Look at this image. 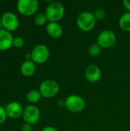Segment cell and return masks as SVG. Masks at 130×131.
Wrapping results in <instances>:
<instances>
[{
    "label": "cell",
    "instance_id": "2e32d148",
    "mask_svg": "<svg viewBox=\"0 0 130 131\" xmlns=\"http://www.w3.org/2000/svg\"><path fill=\"white\" fill-rule=\"evenodd\" d=\"M41 97H42V96H41L39 90L32 89V90H30L26 94V100L31 104L38 103L41 99Z\"/></svg>",
    "mask_w": 130,
    "mask_h": 131
},
{
    "label": "cell",
    "instance_id": "ac0fdd59",
    "mask_svg": "<svg viewBox=\"0 0 130 131\" xmlns=\"http://www.w3.org/2000/svg\"><path fill=\"white\" fill-rule=\"evenodd\" d=\"M48 21V20L47 18V16H46L45 13L44 14H43V13H38L34 18V22L38 26H43V25L48 24L47 23Z\"/></svg>",
    "mask_w": 130,
    "mask_h": 131
},
{
    "label": "cell",
    "instance_id": "9a60e30c",
    "mask_svg": "<svg viewBox=\"0 0 130 131\" xmlns=\"http://www.w3.org/2000/svg\"><path fill=\"white\" fill-rule=\"evenodd\" d=\"M119 25L121 29L130 32V12H127L123 14L119 20Z\"/></svg>",
    "mask_w": 130,
    "mask_h": 131
},
{
    "label": "cell",
    "instance_id": "ba28073f",
    "mask_svg": "<svg viewBox=\"0 0 130 131\" xmlns=\"http://www.w3.org/2000/svg\"><path fill=\"white\" fill-rule=\"evenodd\" d=\"M22 117L25 124L32 126L37 124L40 120L41 117L40 110L35 105L33 104L28 105L24 108Z\"/></svg>",
    "mask_w": 130,
    "mask_h": 131
},
{
    "label": "cell",
    "instance_id": "9c48e42d",
    "mask_svg": "<svg viewBox=\"0 0 130 131\" xmlns=\"http://www.w3.org/2000/svg\"><path fill=\"white\" fill-rule=\"evenodd\" d=\"M1 19L2 28L8 31H14L18 28L19 20L18 18V16L11 12H4L1 16Z\"/></svg>",
    "mask_w": 130,
    "mask_h": 131
},
{
    "label": "cell",
    "instance_id": "603a6c76",
    "mask_svg": "<svg viewBox=\"0 0 130 131\" xmlns=\"http://www.w3.org/2000/svg\"><path fill=\"white\" fill-rule=\"evenodd\" d=\"M123 5L124 6V8L130 12V0H124L123 2Z\"/></svg>",
    "mask_w": 130,
    "mask_h": 131
},
{
    "label": "cell",
    "instance_id": "6da1fadb",
    "mask_svg": "<svg viewBox=\"0 0 130 131\" xmlns=\"http://www.w3.org/2000/svg\"><path fill=\"white\" fill-rule=\"evenodd\" d=\"M65 13L64 5L58 2H51L46 8L45 15L48 20V22H58L61 21Z\"/></svg>",
    "mask_w": 130,
    "mask_h": 131
},
{
    "label": "cell",
    "instance_id": "7a4b0ae2",
    "mask_svg": "<svg viewBox=\"0 0 130 131\" xmlns=\"http://www.w3.org/2000/svg\"><path fill=\"white\" fill-rule=\"evenodd\" d=\"M97 19L93 13L90 12H83L77 18V25L83 31H90L96 25Z\"/></svg>",
    "mask_w": 130,
    "mask_h": 131
},
{
    "label": "cell",
    "instance_id": "cb8c5ba5",
    "mask_svg": "<svg viewBox=\"0 0 130 131\" xmlns=\"http://www.w3.org/2000/svg\"><path fill=\"white\" fill-rule=\"evenodd\" d=\"M41 131H58L55 127H51V126H48V127H44Z\"/></svg>",
    "mask_w": 130,
    "mask_h": 131
},
{
    "label": "cell",
    "instance_id": "d4e9b609",
    "mask_svg": "<svg viewBox=\"0 0 130 131\" xmlns=\"http://www.w3.org/2000/svg\"><path fill=\"white\" fill-rule=\"evenodd\" d=\"M25 60H31V53H26L25 54Z\"/></svg>",
    "mask_w": 130,
    "mask_h": 131
},
{
    "label": "cell",
    "instance_id": "ffe728a7",
    "mask_svg": "<svg viewBox=\"0 0 130 131\" xmlns=\"http://www.w3.org/2000/svg\"><path fill=\"white\" fill-rule=\"evenodd\" d=\"M24 44H25V41H24V39L21 38V37H19V36H17V37H15L14 38V40H13V46L16 48H21L24 46Z\"/></svg>",
    "mask_w": 130,
    "mask_h": 131
},
{
    "label": "cell",
    "instance_id": "484cf974",
    "mask_svg": "<svg viewBox=\"0 0 130 131\" xmlns=\"http://www.w3.org/2000/svg\"><path fill=\"white\" fill-rule=\"evenodd\" d=\"M2 28V19H1V17H0V29Z\"/></svg>",
    "mask_w": 130,
    "mask_h": 131
},
{
    "label": "cell",
    "instance_id": "277c9868",
    "mask_svg": "<svg viewBox=\"0 0 130 131\" xmlns=\"http://www.w3.org/2000/svg\"><path fill=\"white\" fill-rule=\"evenodd\" d=\"M18 12L24 16L34 15L39 8V2L37 0H18L16 3Z\"/></svg>",
    "mask_w": 130,
    "mask_h": 131
},
{
    "label": "cell",
    "instance_id": "8992f818",
    "mask_svg": "<svg viewBox=\"0 0 130 131\" xmlns=\"http://www.w3.org/2000/svg\"><path fill=\"white\" fill-rule=\"evenodd\" d=\"M60 91V86L54 80H45L39 86V91L44 98H51L56 96Z\"/></svg>",
    "mask_w": 130,
    "mask_h": 131
},
{
    "label": "cell",
    "instance_id": "52a82bcc",
    "mask_svg": "<svg viewBox=\"0 0 130 131\" xmlns=\"http://www.w3.org/2000/svg\"><path fill=\"white\" fill-rule=\"evenodd\" d=\"M116 42V34L110 30H103L97 36V43L102 48H110Z\"/></svg>",
    "mask_w": 130,
    "mask_h": 131
},
{
    "label": "cell",
    "instance_id": "5bb4252c",
    "mask_svg": "<svg viewBox=\"0 0 130 131\" xmlns=\"http://www.w3.org/2000/svg\"><path fill=\"white\" fill-rule=\"evenodd\" d=\"M36 71L35 63L31 60H25L20 66V72L25 77H31Z\"/></svg>",
    "mask_w": 130,
    "mask_h": 131
},
{
    "label": "cell",
    "instance_id": "44dd1931",
    "mask_svg": "<svg viewBox=\"0 0 130 131\" xmlns=\"http://www.w3.org/2000/svg\"><path fill=\"white\" fill-rule=\"evenodd\" d=\"M7 117H7V114H6L5 109L2 106H0V125L5 122Z\"/></svg>",
    "mask_w": 130,
    "mask_h": 131
},
{
    "label": "cell",
    "instance_id": "4316f807",
    "mask_svg": "<svg viewBox=\"0 0 130 131\" xmlns=\"http://www.w3.org/2000/svg\"><path fill=\"white\" fill-rule=\"evenodd\" d=\"M80 131H86V130H80Z\"/></svg>",
    "mask_w": 130,
    "mask_h": 131
},
{
    "label": "cell",
    "instance_id": "e0dca14e",
    "mask_svg": "<svg viewBox=\"0 0 130 131\" xmlns=\"http://www.w3.org/2000/svg\"><path fill=\"white\" fill-rule=\"evenodd\" d=\"M102 51V48L96 42L91 44L88 48V54L92 57L98 56Z\"/></svg>",
    "mask_w": 130,
    "mask_h": 131
},
{
    "label": "cell",
    "instance_id": "7402d4cb",
    "mask_svg": "<svg viewBox=\"0 0 130 131\" xmlns=\"http://www.w3.org/2000/svg\"><path fill=\"white\" fill-rule=\"evenodd\" d=\"M21 131H34L32 130L31 125H29L28 124H25L21 126Z\"/></svg>",
    "mask_w": 130,
    "mask_h": 131
},
{
    "label": "cell",
    "instance_id": "30bf717a",
    "mask_svg": "<svg viewBox=\"0 0 130 131\" xmlns=\"http://www.w3.org/2000/svg\"><path fill=\"white\" fill-rule=\"evenodd\" d=\"M7 117L11 119H18L23 115L24 108L22 105L16 101L8 103L5 107Z\"/></svg>",
    "mask_w": 130,
    "mask_h": 131
},
{
    "label": "cell",
    "instance_id": "8fae6325",
    "mask_svg": "<svg viewBox=\"0 0 130 131\" xmlns=\"http://www.w3.org/2000/svg\"><path fill=\"white\" fill-rule=\"evenodd\" d=\"M84 75L86 79L90 83H96L99 81L101 78V70L96 64L88 65L84 71Z\"/></svg>",
    "mask_w": 130,
    "mask_h": 131
},
{
    "label": "cell",
    "instance_id": "d6986e66",
    "mask_svg": "<svg viewBox=\"0 0 130 131\" xmlns=\"http://www.w3.org/2000/svg\"><path fill=\"white\" fill-rule=\"evenodd\" d=\"M93 15L97 20H103L107 15V12L103 8H98L94 12Z\"/></svg>",
    "mask_w": 130,
    "mask_h": 131
},
{
    "label": "cell",
    "instance_id": "5b68a950",
    "mask_svg": "<svg viewBox=\"0 0 130 131\" xmlns=\"http://www.w3.org/2000/svg\"><path fill=\"white\" fill-rule=\"evenodd\" d=\"M31 61L38 64L45 63L50 57V50L48 47L44 44H39L34 47L31 52Z\"/></svg>",
    "mask_w": 130,
    "mask_h": 131
},
{
    "label": "cell",
    "instance_id": "3957f363",
    "mask_svg": "<svg viewBox=\"0 0 130 131\" xmlns=\"http://www.w3.org/2000/svg\"><path fill=\"white\" fill-rule=\"evenodd\" d=\"M64 106L70 112L80 113L84 110L86 102L81 96L77 94H71L66 97L64 101Z\"/></svg>",
    "mask_w": 130,
    "mask_h": 131
},
{
    "label": "cell",
    "instance_id": "83f0119b",
    "mask_svg": "<svg viewBox=\"0 0 130 131\" xmlns=\"http://www.w3.org/2000/svg\"><path fill=\"white\" fill-rule=\"evenodd\" d=\"M0 131H1V128H0Z\"/></svg>",
    "mask_w": 130,
    "mask_h": 131
},
{
    "label": "cell",
    "instance_id": "4fadbf2b",
    "mask_svg": "<svg viewBox=\"0 0 130 131\" xmlns=\"http://www.w3.org/2000/svg\"><path fill=\"white\" fill-rule=\"evenodd\" d=\"M46 31L48 35L53 38H60L63 35V28L58 22H48L46 25Z\"/></svg>",
    "mask_w": 130,
    "mask_h": 131
},
{
    "label": "cell",
    "instance_id": "7c38bea8",
    "mask_svg": "<svg viewBox=\"0 0 130 131\" xmlns=\"http://www.w3.org/2000/svg\"><path fill=\"white\" fill-rule=\"evenodd\" d=\"M13 40L14 37L10 31L4 28L0 29V51H5L9 50L13 46Z\"/></svg>",
    "mask_w": 130,
    "mask_h": 131
}]
</instances>
